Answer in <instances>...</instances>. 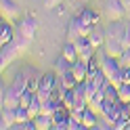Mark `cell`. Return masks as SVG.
Returning <instances> with one entry per match:
<instances>
[{
	"instance_id": "obj_2",
	"label": "cell",
	"mask_w": 130,
	"mask_h": 130,
	"mask_svg": "<svg viewBox=\"0 0 130 130\" xmlns=\"http://www.w3.org/2000/svg\"><path fill=\"white\" fill-rule=\"evenodd\" d=\"M126 13V6L122 0H105V17L109 21H120Z\"/></svg>"
},
{
	"instance_id": "obj_14",
	"label": "cell",
	"mask_w": 130,
	"mask_h": 130,
	"mask_svg": "<svg viewBox=\"0 0 130 130\" xmlns=\"http://www.w3.org/2000/svg\"><path fill=\"white\" fill-rule=\"evenodd\" d=\"M34 120H36V128L38 130H51V128H55V120H53V116H48V113H40V116H36Z\"/></svg>"
},
{
	"instance_id": "obj_4",
	"label": "cell",
	"mask_w": 130,
	"mask_h": 130,
	"mask_svg": "<svg viewBox=\"0 0 130 130\" xmlns=\"http://www.w3.org/2000/svg\"><path fill=\"white\" fill-rule=\"evenodd\" d=\"M36 31H38V19L31 17V15H25L21 21H19V34L27 36L29 40L36 38Z\"/></svg>"
},
{
	"instance_id": "obj_16",
	"label": "cell",
	"mask_w": 130,
	"mask_h": 130,
	"mask_svg": "<svg viewBox=\"0 0 130 130\" xmlns=\"http://www.w3.org/2000/svg\"><path fill=\"white\" fill-rule=\"evenodd\" d=\"M61 55L65 57V59H69L71 63H76V61L80 59V55H78V48H76V44H74V42H69V40L63 44V51H61Z\"/></svg>"
},
{
	"instance_id": "obj_25",
	"label": "cell",
	"mask_w": 130,
	"mask_h": 130,
	"mask_svg": "<svg viewBox=\"0 0 130 130\" xmlns=\"http://www.w3.org/2000/svg\"><path fill=\"white\" fill-rule=\"evenodd\" d=\"M78 38H80V31H78V25H76V21L71 19V21H69V25H67V40H69V42H76Z\"/></svg>"
},
{
	"instance_id": "obj_22",
	"label": "cell",
	"mask_w": 130,
	"mask_h": 130,
	"mask_svg": "<svg viewBox=\"0 0 130 130\" xmlns=\"http://www.w3.org/2000/svg\"><path fill=\"white\" fill-rule=\"evenodd\" d=\"M74 103H76L74 88H65V92H63V105H65V107H69V109H74Z\"/></svg>"
},
{
	"instance_id": "obj_11",
	"label": "cell",
	"mask_w": 130,
	"mask_h": 130,
	"mask_svg": "<svg viewBox=\"0 0 130 130\" xmlns=\"http://www.w3.org/2000/svg\"><path fill=\"white\" fill-rule=\"evenodd\" d=\"M71 74L78 78V82H84V80H86V74H88V61L78 59L74 65H71Z\"/></svg>"
},
{
	"instance_id": "obj_17",
	"label": "cell",
	"mask_w": 130,
	"mask_h": 130,
	"mask_svg": "<svg viewBox=\"0 0 130 130\" xmlns=\"http://www.w3.org/2000/svg\"><path fill=\"white\" fill-rule=\"evenodd\" d=\"M25 71H27V88H29V90H38L42 74H38L34 67H25Z\"/></svg>"
},
{
	"instance_id": "obj_30",
	"label": "cell",
	"mask_w": 130,
	"mask_h": 130,
	"mask_svg": "<svg viewBox=\"0 0 130 130\" xmlns=\"http://www.w3.org/2000/svg\"><path fill=\"white\" fill-rule=\"evenodd\" d=\"M61 2H63V0H42V4L46 6V9H57Z\"/></svg>"
},
{
	"instance_id": "obj_1",
	"label": "cell",
	"mask_w": 130,
	"mask_h": 130,
	"mask_svg": "<svg viewBox=\"0 0 130 130\" xmlns=\"http://www.w3.org/2000/svg\"><path fill=\"white\" fill-rule=\"evenodd\" d=\"M21 51L17 48V44L15 42H9V44H2V48H0V69H6L9 65L17 59V55H19Z\"/></svg>"
},
{
	"instance_id": "obj_31",
	"label": "cell",
	"mask_w": 130,
	"mask_h": 130,
	"mask_svg": "<svg viewBox=\"0 0 130 130\" xmlns=\"http://www.w3.org/2000/svg\"><path fill=\"white\" fill-rule=\"evenodd\" d=\"M122 2H124V6H126V11L130 13V0H122Z\"/></svg>"
},
{
	"instance_id": "obj_29",
	"label": "cell",
	"mask_w": 130,
	"mask_h": 130,
	"mask_svg": "<svg viewBox=\"0 0 130 130\" xmlns=\"http://www.w3.org/2000/svg\"><path fill=\"white\" fill-rule=\"evenodd\" d=\"M120 78H122V82L130 84V67H122V71H120Z\"/></svg>"
},
{
	"instance_id": "obj_28",
	"label": "cell",
	"mask_w": 130,
	"mask_h": 130,
	"mask_svg": "<svg viewBox=\"0 0 130 130\" xmlns=\"http://www.w3.org/2000/svg\"><path fill=\"white\" fill-rule=\"evenodd\" d=\"M122 44H124V48H130V23H126L124 36H122Z\"/></svg>"
},
{
	"instance_id": "obj_19",
	"label": "cell",
	"mask_w": 130,
	"mask_h": 130,
	"mask_svg": "<svg viewBox=\"0 0 130 130\" xmlns=\"http://www.w3.org/2000/svg\"><path fill=\"white\" fill-rule=\"evenodd\" d=\"M82 122H84L86 128H96V111L90 109V107H86L82 111Z\"/></svg>"
},
{
	"instance_id": "obj_6",
	"label": "cell",
	"mask_w": 130,
	"mask_h": 130,
	"mask_svg": "<svg viewBox=\"0 0 130 130\" xmlns=\"http://www.w3.org/2000/svg\"><path fill=\"white\" fill-rule=\"evenodd\" d=\"M0 105H11V107H17L21 105V94L15 90L13 86H2V90H0Z\"/></svg>"
},
{
	"instance_id": "obj_18",
	"label": "cell",
	"mask_w": 130,
	"mask_h": 130,
	"mask_svg": "<svg viewBox=\"0 0 130 130\" xmlns=\"http://www.w3.org/2000/svg\"><path fill=\"white\" fill-rule=\"evenodd\" d=\"M78 15H80V17H82L84 21H88V23H92V25H96V23L101 21V15L96 13L94 9H88V6H84V9L80 11Z\"/></svg>"
},
{
	"instance_id": "obj_7",
	"label": "cell",
	"mask_w": 130,
	"mask_h": 130,
	"mask_svg": "<svg viewBox=\"0 0 130 130\" xmlns=\"http://www.w3.org/2000/svg\"><path fill=\"white\" fill-rule=\"evenodd\" d=\"M0 11H2V19H15L19 15V4L15 0H0Z\"/></svg>"
},
{
	"instance_id": "obj_9",
	"label": "cell",
	"mask_w": 130,
	"mask_h": 130,
	"mask_svg": "<svg viewBox=\"0 0 130 130\" xmlns=\"http://www.w3.org/2000/svg\"><path fill=\"white\" fill-rule=\"evenodd\" d=\"M122 53H124V44H122L120 40H111V38H107V40H105V55L120 59V57H122Z\"/></svg>"
},
{
	"instance_id": "obj_32",
	"label": "cell",
	"mask_w": 130,
	"mask_h": 130,
	"mask_svg": "<svg viewBox=\"0 0 130 130\" xmlns=\"http://www.w3.org/2000/svg\"><path fill=\"white\" fill-rule=\"evenodd\" d=\"M126 130H130V124H128V128H126Z\"/></svg>"
},
{
	"instance_id": "obj_15",
	"label": "cell",
	"mask_w": 130,
	"mask_h": 130,
	"mask_svg": "<svg viewBox=\"0 0 130 130\" xmlns=\"http://www.w3.org/2000/svg\"><path fill=\"white\" fill-rule=\"evenodd\" d=\"M71 65H74V63H71L69 59H65V57L61 55L59 59L55 61V74L59 76V78H61V76H65L67 71H71Z\"/></svg>"
},
{
	"instance_id": "obj_26",
	"label": "cell",
	"mask_w": 130,
	"mask_h": 130,
	"mask_svg": "<svg viewBox=\"0 0 130 130\" xmlns=\"http://www.w3.org/2000/svg\"><path fill=\"white\" fill-rule=\"evenodd\" d=\"M118 90H120V101H122V103H130V84L122 82V84L118 86Z\"/></svg>"
},
{
	"instance_id": "obj_21",
	"label": "cell",
	"mask_w": 130,
	"mask_h": 130,
	"mask_svg": "<svg viewBox=\"0 0 130 130\" xmlns=\"http://www.w3.org/2000/svg\"><path fill=\"white\" fill-rule=\"evenodd\" d=\"M29 116L31 118H36V116H40V113H42V99H40L38 96V92H36V96H34V101L29 103Z\"/></svg>"
},
{
	"instance_id": "obj_23",
	"label": "cell",
	"mask_w": 130,
	"mask_h": 130,
	"mask_svg": "<svg viewBox=\"0 0 130 130\" xmlns=\"http://www.w3.org/2000/svg\"><path fill=\"white\" fill-rule=\"evenodd\" d=\"M76 84H78V78L71 74V71H67L65 76H61V86L63 88H74Z\"/></svg>"
},
{
	"instance_id": "obj_10",
	"label": "cell",
	"mask_w": 130,
	"mask_h": 130,
	"mask_svg": "<svg viewBox=\"0 0 130 130\" xmlns=\"http://www.w3.org/2000/svg\"><path fill=\"white\" fill-rule=\"evenodd\" d=\"M15 40V31L13 25L9 23V19H2L0 21V44H9Z\"/></svg>"
},
{
	"instance_id": "obj_27",
	"label": "cell",
	"mask_w": 130,
	"mask_h": 130,
	"mask_svg": "<svg viewBox=\"0 0 130 130\" xmlns=\"http://www.w3.org/2000/svg\"><path fill=\"white\" fill-rule=\"evenodd\" d=\"M120 65L122 67H130V48H124V53L120 57Z\"/></svg>"
},
{
	"instance_id": "obj_13",
	"label": "cell",
	"mask_w": 130,
	"mask_h": 130,
	"mask_svg": "<svg viewBox=\"0 0 130 130\" xmlns=\"http://www.w3.org/2000/svg\"><path fill=\"white\" fill-rule=\"evenodd\" d=\"M128 124H130V103H126V105H124V109H122L120 118L116 120L113 128H116V130H126V128H128Z\"/></svg>"
},
{
	"instance_id": "obj_8",
	"label": "cell",
	"mask_w": 130,
	"mask_h": 130,
	"mask_svg": "<svg viewBox=\"0 0 130 130\" xmlns=\"http://www.w3.org/2000/svg\"><path fill=\"white\" fill-rule=\"evenodd\" d=\"M124 29H126V23H122V19L120 21H111L109 25H107V29H105V36L111 38V40H120V42H122Z\"/></svg>"
},
{
	"instance_id": "obj_20",
	"label": "cell",
	"mask_w": 130,
	"mask_h": 130,
	"mask_svg": "<svg viewBox=\"0 0 130 130\" xmlns=\"http://www.w3.org/2000/svg\"><path fill=\"white\" fill-rule=\"evenodd\" d=\"M88 38H90V42H92V46H94V48L105 46V40H107L105 31H101V29H92V34L88 36Z\"/></svg>"
},
{
	"instance_id": "obj_5",
	"label": "cell",
	"mask_w": 130,
	"mask_h": 130,
	"mask_svg": "<svg viewBox=\"0 0 130 130\" xmlns=\"http://www.w3.org/2000/svg\"><path fill=\"white\" fill-rule=\"evenodd\" d=\"M15 122H17L15 107H11V105H0V128L9 130V128H13Z\"/></svg>"
},
{
	"instance_id": "obj_12",
	"label": "cell",
	"mask_w": 130,
	"mask_h": 130,
	"mask_svg": "<svg viewBox=\"0 0 130 130\" xmlns=\"http://www.w3.org/2000/svg\"><path fill=\"white\" fill-rule=\"evenodd\" d=\"M15 90H17L19 94H23V90H27V71L25 69H21L15 74V80H13V84H11Z\"/></svg>"
},
{
	"instance_id": "obj_3",
	"label": "cell",
	"mask_w": 130,
	"mask_h": 130,
	"mask_svg": "<svg viewBox=\"0 0 130 130\" xmlns=\"http://www.w3.org/2000/svg\"><path fill=\"white\" fill-rule=\"evenodd\" d=\"M76 48H78V55H80V59H84V61H90L92 57H94V51L96 48L92 46V42H90V38L88 36H80L78 40H76Z\"/></svg>"
},
{
	"instance_id": "obj_24",
	"label": "cell",
	"mask_w": 130,
	"mask_h": 130,
	"mask_svg": "<svg viewBox=\"0 0 130 130\" xmlns=\"http://www.w3.org/2000/svg\"><path fill=\"white\" fill-rule=\"evenodd\" d=\"M13 42L17 44V48H19V51L23 53V51H27V46H29V42H31V40H29L27 36H23V34H17V36H15V40H13Z\"/></svg>"
}]
</instances>
